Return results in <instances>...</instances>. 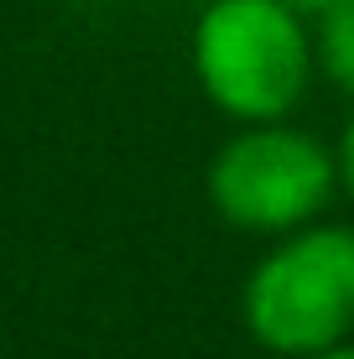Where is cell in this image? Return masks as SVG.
<instances>
[{
  "mask_svg": "<svg viewBox=\"0 0 354 359\" xmlns=\"http://www.w3.org/2000/svg\"><path fill=\"white\" fill-rule=\"evenodd\" d=\"M193 73L219 115L287 120L318 73L313 27L292 0H203L193 21Z\"/></svg>",
  "mask_w": 354,
  "mask_h": 359,
  "instance_id": "6da1fadb",
  "label": "cell"
},
{
  "mask_svg": "<svg viewBox=\"0 0 354 359\" xmlns=\"http://www.w3.org/2000/svg\"><path fill=\"white\" fill-rule=\"evenodd\" d=\"M245 333L266 354L313 359L354 333V229L313 219L276 234L240 292Z\"/></svg>",
  "mask_w": 354,
  "mask_h": 359,
  "instance_id": "7a4b0ae2",
  "label": "cell"
},
{
  "mask_svg": "<svg viewBox=\"0 0 354 359\" xmlns=\"http://www.w3.org/2000/svg\"><path fill=\"white\" fill-rule=\"evenodd\" d=\"M203 193L229 229L287 234L313 224L339 193V156L292 120H255L209 156Z\"/></svg>",
  "mask_w": 354,
  "mask_h": 359,
  "instance_id": "3957f363",
  "label": "cell"
},
{
  "mask_svg": "<svg viewBox=\"0 0 354 359\" xmlns=\"http://www.w3.org/2000/svg\"><path fill=\"white\" fill-rule=\"evenodd\" d=\"M313 53L323 79L354 99V0H334L313 16Z\"/></svg>",
  "mask_w": 354,
  "mask_h": 359,
  "instance_id": "277c9868",
  "label": "cell"
},
{
  "mask_svg": "<svg viewBox=\"0 0 354 359\" xmlns=\"http://www.w3.org/2000/svg\"><path fill=\"white\" fill-rule=\"evenodd\" d=\"M334 156H339V188H344V193H349V203H354V115L344 120V130H339Z\"/></svg>",
  "mask_w": 354,
  "mask_h": 359,
  "instance_id": "5b68a950",
  "label": "cell"
},
{
  "mask_svg": "<svg viewBox=\"0 0 354 359\" xmlns=\"http://www.w3.org/2000/svg\"><path fill=\"white\" fill-rule=\"evenodd\" d=\"M313 359H354V339L334 344V349H323V354H313Z\"/></svg>",
  "mask_w": 354,
  "mask_h": 359,
  "instance_id": "8992f818",
  "label": "cell"
},
{
  "mask_svg": "<svg viewBox=\"0 0 354 359\" xmlns=\"http://www.w3.org/2000/svg\"><path fill=\"white\" fill-rule=\"evenodd\" d=\"M292 6H297L302 16H318V11H323V6H334V0H292Z\"/></svg>",
  "mask_w": 354,
  "mask_h": 359,
  "instance_id": "52a82bcc",
  "label": "cell"
}]
</instances>
